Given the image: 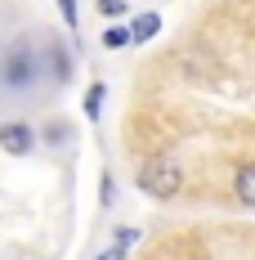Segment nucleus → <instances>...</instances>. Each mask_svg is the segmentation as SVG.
Listing matches in <instances>:
<instances>
[{
	"mask_svg": "<svg viewBox=\"0 0 255 260\" xmlns=\"http://www.w3.org/2000/svg\"><path fill=\"white\" fill-rule=\"evenodd\" d=\"M103 94H107V90H103V81H94V85L85 90V117H90V121H99V112H103Z\"/></svg>",
	"mask_w": 255,
	"mask_h": 260,
	"instance_id": "423d86ee",
	"label": "nucleus"
},
{
	"mask_svg": "<svg viewBox=\"0 0 255 260\" xmlns=\"http://www.w3.org/2000/svg\"><path fill=\"white\" fill-rule=\"evenodd\" d=\"M36 68H41V58L18 45V50L0 63V81H5V85H14V90H27V85L36 81Z\"/></svg>",
	"mask_w": 255,
	"mask_h": 260,
	"instance_id": "f03ea898",
	"label": "nucleus"
},
{
	"mask_svg": "<svg viewBox=\"0 0 255 260\" xmlns=\"http://www.w3.org/2000/svg\"><path fill=\"white\" fill-rule=\"evenodd\" d=\"M99 260H126V251H121V247H117V242H112V247H107V251H103Z\"/></svg>",
	"mask_w": 255,
	"mask_h": 260,
	"instance_id": "f8f14e48",
	"label": "nucleus"
},
{
	"mask_svg": "<svg viewBox=\"0 0 255 260\" xmlns=\"http://www.w3.org/2000/svg\"><path fill=\"white\" fill-rule=\"evenodd\" d=\"M157 31H161V14H153V9L130 18V41H139V45H143V41H153Z\"/></svg>",
	"mask_w": 255,
	"mask_h": 260,
	"instance_id": "39448f33",
	"label": "nucleus"
},
{
	"mask_svg": "<svg viewBox=\"0 0 255 260\" xmlns=\"http://www.w3.org/2000/svg\"><path fill=\"white\" fill-rule=\"evenodd\" d=\"M103 45H107V50L130 45V27H103Z\"/></svg>",
	"mask_w": 255,
	"mask_h": 260,
	"instance_id": "0eeeda50",
	"label": "nucleus"
},
{
	"mask_svg": "<svg viewBox=\"0 0 255 260\" xmlns=\"http://www.w3.org/2000/svg\"><path fill=\"white\" fill-rule=\"evenodd\" d=\"M233 193H237V202L255 207V161H242V166H237V175H233Z\"/></svg>",
	"mask_w": 255,
	"mask_h": 260,
	"instance_id": "20e7f679",
	"label": "nucleus"
},
{
	"mask_svg": "<svg viewBox=\"0 0 255 260\" xmlns=\"http://www.w3.org/2000/svg\"><path fill=\"white\" fill-rule=\"evenodd\" d=\"M112 193H117V184H112L107 175H103V184H99V198H103V202H112Z\"/></svg>",
	"mask_w": 255,
	"mask_h": 260,
	"instance_id": "9b49d317",
	"label": "nucleus"
},
{
	"mask_svg": "<svg viewBox=\"0 0 255 260\" xmlns=\"http://www.w3.org/2000/svg\"><path fill=\"white\" fill-rule=\"evenodd\" d=\"M139 188L148 193V198H175L179 188H184V166H179L175 157H153V161H143L139 166Z\"/></svg>",
	"mask_w": 255,
	"mask_h": 260,
	"instance_id": "f257e3e1",
	"label": "nucleus"
},
{
	"mask_svg": "<svg viewBox=\"0 0 255 260\" xmlns=\"http://www.w3.org/2000/svg\"><path fill=\"white\" fill-rule=\"evenodd\" d=\"M58 9H63V23L77 27V0H58Z\"/></svg>",
	"mask_w": 255,
	"mask_h": 260,
	"instance_id": "9d476101",
	"label": "nucleus"
},
{
	"mask_svg": "<svg viewBox=\"0 0 255 260\" xmlns=\"http://www.w3.org/2000/svg\"><path fill=\"white\" fill-rule=\"evenodd\" d=\"M0 148L9 157H23L36 148V130L27 126V121H9V126H0Z\"/></svg>",
	"mask_w": 255,
	"mask_h": 260,
	"instance_id": "7ed1b4c3",
	"label": "nucleus"
},
{
	"mask_svg": "<svg viewBox=\"0 0 255 260\" xmlns=\"http://www.w3.org/2000/svg\"><path fill=\"white\" fill-rule=\"evenodd\" d=\"M134 229H117V247H121V251H130V247H134Z\"/></svg>",
	"mask_w": 255,
	"mask_h": 260,
	"instance_id": "1a4fd4ad",
	"label": "nucleus"
},
{
	"mask_svg": "<svg viewBox=\"0 0 255 260\" xmlns=\"http://www.w3.org/2000/svg\"><path fill=\"white\" fill-rule=\"evenodd\" d=\"M94 9H99L103 18H121L126 14V0H94Z\"/></svg>",
	"mask_w": 255,
	"mask_h": 260,
	"instance_id": "6e6552de",
	"label": "nucleus"
}]
</instances>
